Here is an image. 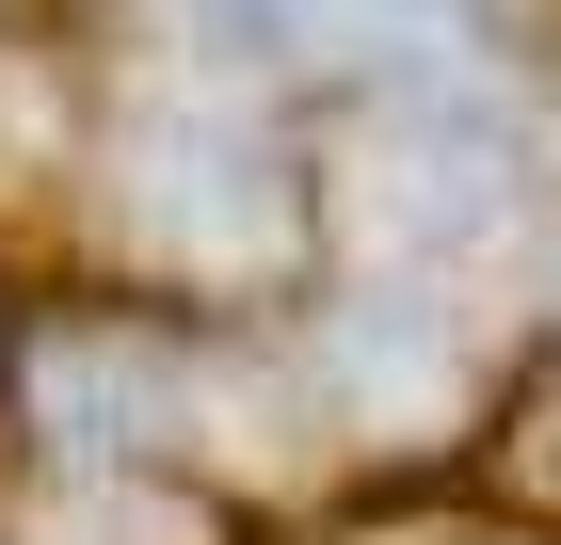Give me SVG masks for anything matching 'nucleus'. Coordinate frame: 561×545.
<instances>
[{"label": "nucleus", "instance_id": "obj_1", "mask_svg": "<svg viewBox=\"0 0 561 545\" xmlns=\"http://www.w3.org/2000/svg\"><path fill=\"white\" fill-rule=\"evenodd\" d=\"M129 225L176 257V273H273L289 257V161L225 96H161L129 128Z\"/></svg>", "mask_w": 561, "mask_h": 545}, {"label": "nucleus", "instance_id": "obj_2", "mask_svg": "<svg viewBox=\"0 0 561 545\" xmlns=\"http://www.w3.org/2000/svg\"><path fill=\"white\" fill-rule=\"evenodd\" d=\"M48 418H65V450H161L176 418H209V385L176 370V353H145V337H113V353H48Z\"/></svg>", "mask_w": 561, "mask_h": 545}]
</instances>
